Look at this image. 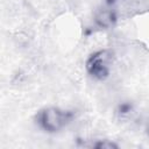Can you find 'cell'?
Segmentation results:
<instances>
[{
    "instance_id": "6da1fadb",
    "label": "cell",
    "mask_w": 149,
    "mask_h": 149,
    "mask_svg": "<svg viewBox=\"0 0 149 149\" xmlns=\"http://www.w3.org/2000/svg\"><path fill=\"white\" fill-rule=\"evenodd\" d=\"M73 118V113L70 111H64L57 107H48L41 109L36 115V121L38 126L48 132L56 133L63 129Z\"/></svg>"
},
{
    "instance_id": "7a4b0ae2",
    "label": "cell",
    "mask_w": 149,
    "mask_h": 149,
    "mask_svg": "<svg viewBox=\"0 0 149 149\" xmlns=\"http://www.w3.org/2000/svg\"><path fill=\"white\" fill-rule=\"evenodd\" d=\"M112 62V54L108 50H100L92 54L86 61V70L87 72L97 78L105 79L109 74V65Z\"/></svg>"
},
{
    "instance_id": "3957f363",
    "label": "cell",
    "mask_w": 149,
    "mask_h": 149,
    "mask_svg": "<svg viewBox=\"0 0 149 149\" xmlns=\"http://www.w3.org/2000/svg\"><path fill=\"white\" fill-rule=\"evenodd\" d=\"M115 21V14L109 9H101L95 15V22L99 27L107 28L112 26Z\"/></svg>"
},
{
    "instance_id": "277c9868",
    "label": "cell",
    "mask_w": 149,
    "mask_h": 149,
    "mask_svg": "<svg viewBox=\"0 0 149 149\" xmlns=\"http://www.w3.org/2000/svg\"><path fill=\"white\" fill-rule=\"evenodd\" d=\"M92 147L98 148V149H116L118 148V144H115L114 142L108 141V140H104V141L100 140V141L93 143Z\"/></svg>"
},
{
    "instance_id": "5b68a950",
    "label": "cell",
    "mask_w": 149,
    "mask_h": 149,
    "mask_svg": "<svg viewBox=\"0 0 149 149\" xmlns=\"http://www.w3.org/2000/svg\"><path fill=\"white\" fill-rule=\"evenodd\" d=\"M130 109H132V106L129 104H122L119 107V111L121 114H127L128 112H130Z\"/></svg>"
}]
</instances>
